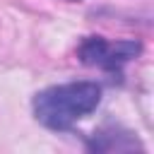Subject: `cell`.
<instances>
[{
    "label": "cell",
    "mask_w": 154,
    "mask_h": 154,
    "mask_svg": "<svg viewBox=\"0 0 154 154\" xmlns=\"http://www.w3.org/2000/svg\"><path fill=\"white\" fill-rule=\"evenodd\" d=\"M101 103V84L79 79L46 87L34 94L31 108L36 120L48 130H70L77 120L94 113Z\"/></svg>",
    "instance_id": "obj_1"
},
{
    "label": "cell",
    "mask_w": 154,
    "mask_h": 154,
    "mask_svg": "<svg viewBox=\"0 0 154 154\" xmlns=\"http://www.w3.org/2000/svg\"><path fill=\"white\" fill-rule=\"evenodd\" d=\"M140 51H142L140 41H108L103 36H87L77 48V58L84 65L120 75L123 65L137 58Z\"/></svg>",
    "instance_id": "obj_2"
}]
</instances>
